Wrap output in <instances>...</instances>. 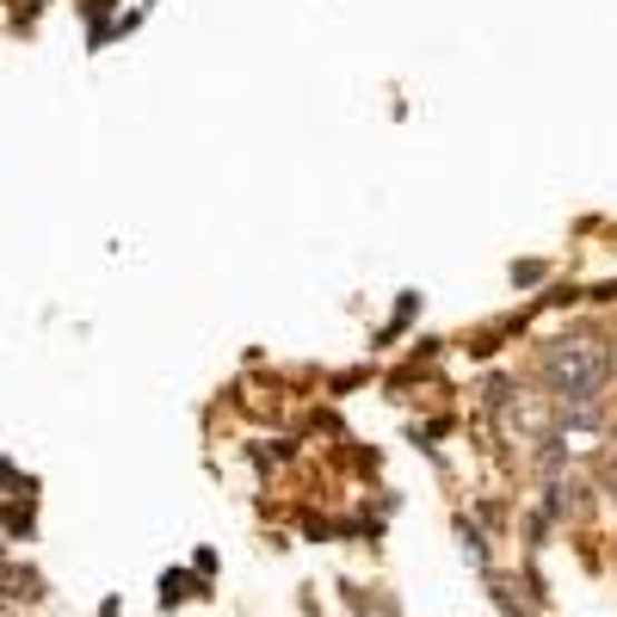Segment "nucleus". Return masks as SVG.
I'll use <instances>...</instances> for the list:
<instances>
[{
  "label": "nucleus",
  "instance_id": "f257e3e1",
  "mask_svg": "<svg viewBox=\"0 0 617 617\" xmlns=\"http://www.w3.org/2000/svg\"><path fill=\"white\" fill-rule=\"evenodd\" d=\"M543 383L562 402H599V390L611 383L605 340H556V346H543Z\"/></svg>",
  "mask_w": 617,
  "mask_h": 617
},
{
  "label": "nucleus",
  "instance_id": "f03ea898",
  "mask_svg": "<svg viewBox=\"0 0 617 617\" xmlns=\"http://www.w3.org/2000/svg\"><path fill=\"white\" fill-rule=\"evenodd\" d=\"M605 476H611V488H617V457H611V470H605Z\"/></svg>",
  "mask_w": 617,
  "mask_h": 617
}]
</instances>
